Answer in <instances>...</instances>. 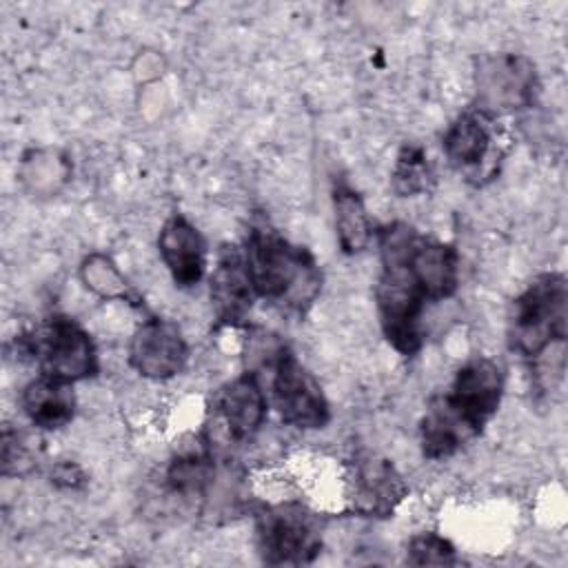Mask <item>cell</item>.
<instances>
[{"label":"cell","instance_id":"6da1fadb","mask_svg":"<svg viewBox=\"0 0 568 568\" xmlns=\"http://www.w3.org/2000/svg\"><path fill=\"white\" fill-rule=\"evenodd\" d=\"M244 262L257 297L304 313L320 293L322 277L313 255L257 220L244 240Z\"/></svg>","mask_w":568,"mask_h":568},{"label":"cell","instance_id":"7a4b0ae2","mask_svg":"<svg viewBox=\"0 0 568 568\" xmlns=\"http://www.w3.org/2000/svg\"><path fill=\"white\" fill-rule=\"evenodd\" d=\"M568 282L564 273L537 275L510 304L508 344L521 357L537 359L566 342Z\"/></svg>","mask_w":568,"mask_h":568},{"label":"cell","instance_id":"3957f363","mask_svg":"<svg viewBox=\"0 0 568 568\" xmlns=\"http://www.w3.org/2000/svg\"><path fill=\"white\" fill-rule=\"evenodd\" d=\"M375 302L386 342L399 355H415L424 344L422 320L428 300L410 273L406 260L397 264H382V273L375 286Z\"/></svg>","mask_w":568,"mask_h":568},{"label":"cell","instance_id":"277c9868","mask_svg":"<svg viewBox=\"0 0 568 568\" xmlns=\"http://www.w3.org/2000/svg\"><path fill=\"white\" fill-rule=\"evenodd\" d=\"M257 552L271 566L311 564L322 548V526L315 513L295 501L264 508L255 521Z\"/></svg>","mask_w":568,"mask_h":568},{"label":"cell","instance_id":"5b68a950","mask_svg":"<svg viewBox=\"0 0 568 568\" xmlns=\"http://www.w3.org/2000/svg\"><path fill=\"white\" fill-rule=\"evenodd\" d=\"M475 111L490 120L528 109L539 93L535 62L521 53L481 55L475 67Z\"/></svg>","mask_w":568,"mask_h":568},{"label":"cell","instance_id":"8992f818","mask_svg":"<svg viewBox=\"0 0 568 568\" xmlns=\"http://www.w3.org/2000/svg\"><path fill=\"white\" fill-rule=\"evenodd\" d=\"M271 395L282 422L304 430L324 428L331 419L328 399L297 355L280 344L271 357Z\"/></svg>","mask_w":568,"mask_h":568},{"label":"cell","instance_id":"52a82bcc","mask_svg":"<svg viewBox=\"0 0 568 568\" xmlns=\"http://www.w3.org/2000/svg\"><path fill=\"white\" fill-rule=\"evenodd\" d=\"M33 337L40 375L75 384L98 373L95 344L75 320L53 315Z\"/></svg>","mask_w":568,"mask_h":568},{"label":"cell","instance_id":"ba28073f","mask_svg":"<svg viewBox=\"0 0 568 568\" xmlns=\"http://www.w3.org/2000/svg\"><path fill=\"white\" fill-rule=\"evenodd\" d=\"M504 395V373L490 357H473L455 373L453 384L442 399L448 408L473 428L475 435L484 430L497 413Z\"/></svg>","mask_w":568,"mask_h":568},{"label":"cell","instance_id":"9c48e42d","mask_svg":"<svg viewBox=\"0 0 568 568\" xmlns=\"http://www.w3.org/2000/svg\"><path fill=\"white\" fill-rule=\"evenodd\" d=\"M189 346L180 326L164 317L144 320L129 342V364L149 379H169L184 371Z\"/></svg>","mask_w":568,"mask_h":568},{"label":"cell","instance_id":"30bf717a","mask_svg":"<svg viewBox=\"0 0 568 568\" xmlns=\"http://www.w3.org/2000/svg\"><path fill=\"white\" fill-rule=\"evenodd\" d=\"M209 297L217 326H244L257 297L244 253L235 244H224L217 251L215 266L209 275Z\"/></svg>","mask_w":568,"mask_h":568},{"label":"cell","instance_id":"8fae6325","mask_svg":"<svg viewBox=\"0 0 568 568\" xmlns=\"http://www.w3.org/2000/svg\"><path fill=\"white\" fill-rule=\"evenodd\" d=\"M493 120L475 109H468L455 118L444 133V153L448 162L477 184L481 178H490L497 169L499 151L495 149Z\"/></svg>","mask_w":568,"mask_h":568},{"label":"cell","instance_id":"7c38bea8","mask_svg":"<svg viewBox=\"0 0 568 568\" xmlns=\"http://www.w3.org/2000/svg\"><path fill=\"white\" fill-rule=\"evenodd\" d=\"M268 399L253 371L224 384L213 397V424L229 442L251 439L264 417Z\"/></svg>","mask_w":568,"mask_h":568},{"label":"cell","instance_id":"4fadbf2b","mask_svg":"<svg viewBox=\"0 0 568 568\" xmlns=\"http://www.w3.org/2000/svg\"><path fill=\"white\" fill-rule=\"evenodd\" d=\"M158 251L175 286L191 288L200 284L206 273V240L184 215L166 217L158 235Z\"/></svg>","mask_w":568,"mask_h":568},{"label":"cell","instance_id":"5bb4252c","mask_svg":"<svg viewBox=\"0 0 568 568\" xmlns=\"http://www.w3.org/2000/svg\"><path fill=\"white\" fill-rule=\"evenodd\" d=\"M408 495V486L397 468L379 455L366 453L355 464L353 508L366 517H390Z\"/></svg>","mask_w":568,"mask_h":568},{"label":"cell","instance_id":"9a60e30c","mask_svg":"<svg viewBox=\"0 0 568 568\" xmlns=\"http://www.w3.org/2000/svg\"><path fill=\"white\" fill-rule=\"evenodd\" d=\"M406 264L428 302L455 295L459 286V253L453 244L419 235L406 257Z\"/></svg>","mask_w":568,"mask_h":568},{"label":"cell","instance_id":"2e32d148","mask_svg":"<svg viewBox=\"0 0 568 568\" xmlns=\"http://www.w3.org/2000/svg\"><path fill=\"white\" fill-rule=\"evenodd\" d=\"M27 419L44 430L67 426L75 415V395L71 384L40 375L31 379L20 397Z\"/></svg>","mask_w":568,"mask_h":568},{"label":"cell","instance_id":"e0dca14e","mask_svg":"<svg viewBox=\"0 0 568 568\" xmlns=\"http://www.w3.org/2000/svg\"><path fill=\"white\" fill-rule=\"evenodd\" d=\"M477 435L468 424H464L442 399V395H435L426 413L419 422V442H422V455L426 459H446L453 457L457 450H462L470 439Z\"/></svg>","mask_w":568,"mask_h":568},{"label":"cell","instance_id":"ac0fdd59","mask_svg":"<svg viewBox=\"0 0 568 568\" xmlns=\"http://www.w3.org/2000/svg\"><path fill=\"white\" fill-rule=\"evenodd\" d=\"M333 211H335L337 244L342 253L346 255L362 253L373 237V224L359 193L346 184H335Z\"/></svg>","mask_w":568,"mask_h":568},{"label":"cell","instance_id":"d6986e66","mask_svg":"<svg viewBox=\"0 0 568 568\" xmlns=\"http://www.w3.org/2000/svg\"><path fill=\"white\" fill-rule=\"evenodd\" d=\"M215 477V459L211 444L204 439L200 448H191L173 457L166 468V486L180 497H202Z\"/></svg>","mask_w":568,"mask_h":568},{"label":"cell","instance_id":"ffe728a7","mask_svg":"<svg viewBox=\"0 0 568 568\" xmlns=\"http://www.w3.org/2000/svg\"><path fill=\"white\" fill-rule=\"evenodd\" d=\"M433 182V169L424 146L419 144H404L397 153L390 184L399 197H413L426 193Z\"/></svg>","mask_w":568,"mask_h":568},{"label":"cell","instance_id":"44dd1931","mask_svg":"<svg viewBox=\"0 0 568 568\" xmlns=\"http://www.w3.org/2000/svg\"><path fill=\"white\" fill-rule=\"evenodd\" d=\"M82 280H84L87 288H91L100 295H106V297L120 295L126 302H131L133 306H140V297L126 288V282L122 280V275L118 273V268L113 266V262L106 255L87 257L82 264Z\"/></svg>","mask_w":568,"mask_h":568},{"label":"cell","instance_id":"7402d4cb","mask_svg":"<svg viewBox=\"0 0 568 568\" xmlns=\"http://www.w3.org/2000/svg\"><path fill=\"white\" fill-rule=\"evenodd\" d=\"M406 564H410V566H450V564H457V550L446 537H442L437 532H419L408 544Z\"/></svg>","mask_w":568,"mask_h":568},{"label":"cell","instance_id":"603a6c76","mask_svg":"<svg viewBox=\"0 0 568 568\" xmlns=\"http://www.w3.org/2000/svg\"><path fill=\"white\" fill-rule=\"evenodd\" d=\"M33 466V455L24 435L11 426L2 428V475H22Z\"/></svg>","mask_w":568,"mask_h":568},{"label":"cell","instance_id":"cb8c5ba5","mask_svg":"<svg viewBox=\"0 0 568 568\" xmlns=\"http://www.w3.org/2000/svg\"><path fill=\"white\" fill-rule=\"evenodd\" d=\"M51 484L58 488H67V490H78L87 484V475L82 473V468L73 462H60L53 466L51 470Z\"/></svg>","mask_w":568,"mask_h":568}]
</instances>
